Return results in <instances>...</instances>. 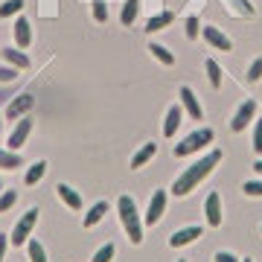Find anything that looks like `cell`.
<instances>
[{"label": "cell", "mask_w": 262, "mask_h": 262, "mask_svg": "<svg viewBox=\"0 0 262 262\" xmlns=\"http://www.w3.org/2000/svg\"><path fill=\"white\" fill-rule=\"evenodd\" d=\"M198 236H204V230H201L198 225L181 227V230H175V233L169 236V245H172V248H184V245H192Z\"/></svg>", "instance_id": "4fadbf2b"}, {"label": "cell", "mask_w": 262, "mask_h": 262, "mask_svg": "<svg viewBox=\"0 0 262 262\" xmlns=\"http://www.w3.org/2000/svg\"><path fill=\"white\" fill-rule=\"evenodd\" d=\"M172 20H175V15H172V12H158V15H151V18L146 20V27H143V29H146V32L151 35V32H160V29H166Z\"/></svg>", "instance_id": "e0dca14e"}, {"label": "cell", "mask_w": 262, "mask_h": 262, "mask_svg": "<svg viewBox=\"0 0 262 262\" xmlns=\"http://www.w3.org/2000/svg\"><path fill=\"white\" fill-rule=\"evenodd\" d=\"M6 248H9V236L0 233V262H3V256H6Z\"/></svg>", "instance_id": "d590c367"}, {"label": "cell", "mask_w": 262, "mask_h": 262, "mask_svg": "<svg viewBox=\"0 0 262 262\" xmlns=\"http://www.w3.org/2000/svg\"><path fill=\"white\" fill-rule=\"evenodd\" d=\"M158 155V143H143L140 149L134 151V158H131V169H140V166H146L151 158Z\"/></svg>", "instance_id": "2e32d148"}, {"label": "cell", "mask_w": 262, "mask_h": 262, "mask_svg": "<svg viewBox=\"0 0 262 262\" xmlns=\"http://www.w3.org/2000/svg\"><path fill=\"white\" fill-rule=\"evenodd\" d=\"M253 151L262 155V120H259V117L253 120Z\"/></svg>", "instance_id": "f546056e"}, {"label": "cell", "mask_w": 262, "mask_h": 262, "mask_svg": "<svg viewBox=\"0 0 262 262\" xmlns=\"http://www.w3.org/2000/svg\"><path fill=\"white\" fill-rule=\"evenodd\" d=\"M0 192H3V181H0Z\"/></svg>", "instance_id": "ab89813d"}, {"label": "cell", "mask_w": 262, "mask_h": 262, "mask_svg": "<svg viewBox=\"0 0 262 262\" xmlns=\"http://www.w3.org/2000/svg\"><path fill=\"white\" fill-rule=\"evenodd\" d=\"M15 204H18V192H15V189H3V192H0V215L9 213Z\"/></svg>", "instance_id": "4316f807"}, {"label": "cell", "mask_w": 262, "mask_h": 262, "mask_svg": "<svg viewBox=\"0 0 262 262\" xmlns=\"http://www.w3.org/2000/svg\"><path fill=\"white\" fill-rule=\"evenodd\" d=\"M137 15H140V0H125L122 3V12H120V24L122 27H134Z\"/></svg>", "instance_id": "ac0fdd59"}, {"label": "cell", "mask_w": 262, "mask_h": 262, "mask_svg": "<svg viewBox=\"0 0 262 262\" xmlns=\"http://www.w3.org/2000/svg\"><path fill=\"white\" fill-rule=\"evenodd\" d=\"M204 70H207V79H210V84H213L215 91H219V88H222V82H225V73H222L219 61L207 58V61H204Z\"/></svg>", "instance_id": "603a6c76"}, {"label": "cell", "mask_w": 262, "mask_h": 262, "mask_svg": "<svg viewBox=\"0 0 262 262\" xmlns=\"http://www.w3.org/2000/svg\"><path fill=\"white\" fill-rule=\"evenodd\" d=\"M256 108H259V105H256V99H245V102L236 108L233 120H230V128H233L236 134H239V131H245V128H248V122L256 120Z\"/></svg>", "instance_id": "277c9868"}, {"label": "cell", "mask_w": 262, "mask_h": 262, "mask_svg": "<svg viewBox=\"0 0 262 262\" xmlns=\"http://www.w3.org/2000/svg\"><path fill=\"white\" fill-rule=\"evenodd\" d=\"M29 134H32V120H29V117H20V120H18V125L12 128L9 143H6V146H9L12 151H20V146L27 143V137H29Z\"/></svg>", "instance_id": "52a82bcc"}, {"label": "cell", "mask_w": 262, "mask_h": 262, "mask_svg": "<svg viewBox=\"0 0 262 262\" xmlns=\"http://www.w3.org/2000/svg\"><path fill=\"white\" fill-rule=\"evenodd\" d=\"M149 53L158 58L163 67H172V64H175V53H172L166 44H149Z\"/></svg>", "instance_id": "44dd1931"}, {"label": "cell", "mask_w": 262, "mask_h": 262, "mask_svg": "<svg viewBox=\"0 0 262 262\" xmlns=\"http://www.w3.org/2000/svg\"><path fill=\"white\" fill-rule=\"evenodd\" d=\"M181 122H184V108L181 105H169L166 120H163V137H175Z\"/></svg>", "instance_id": "5bb4252c"}, {"label": "cell", "mask_w": 262, "mask_h": 262, "mask_svg": "<svg viewBox=\"0 0 262 262\" xmlns=\"http://www.w3.org/2000/svg\"><path fill=\"white\" fill-rule=\"evenodd\" d=\"M178 96H181V108H184L192 120H201V117H204V108H201V102H198V96L192 94V88L184 84V88L178 91Z\"/></svg>", "instance_id": "30bf717a"}, {"label": "cell", "mask_w": 262, "mask_h": 262, "mask_svg": "<svg viewBox=\"0 0 262 262\" xmlns=\"http://www.w3.org/2000/svg\"><path fill=\"white\" fill-rule=\"evenodd\" d=\"M12 35H15V47L18 50H27L32 44V24H29L24 15L15 18V27H12Z\"/></svg>", "instance_id": "9c48e42d"}, {"label": "cell", "mask_w": 262, "mask_h": 262, "mask_svg": "<svg viewBox=\"0 0 262 262\" xmlns=\"http://www.w3.org/2000/svg\"><path fill=\"white\" fill-rule=\"evenodd\" d=\"M117 213H120V222L128 233L131 245H140L143 242V219H140V210L134 204L131 195H120L117 198Z\"/></svg>", "instance_id": "7a4b0ae2"}, {"label": "cell", "mask_w": 262, "mask_h": 262, "mask_svg": "<svg viewBox=\"0 0 262 262\" xmlns=\"http://www.w3.org/2000/svg\"><path fill=\"white\" fill-rule=\"evenodd\" d=\"M242 262H253V259H251V256H245V259H242Z\"/></svg>", "instance_id": "74e56055"}, {"label": "cell", "mask_w": 262, "mask_h": 262, "mask_svg": "<svg viewBox=\"0 0 262 262\" xmlns=\"http://www.w3.org/2000/svg\"><path fill=\"white\" fill-rule=\"evenodd\" d=\"M32 105H35V99H32V94H20L15 96L9 105H6V120H20V117H27V111H32Z\"/></svg>", "instance_id": "ba28073f"}, {"label": "cell", "mask_w": 262, "mask_h": 262, "mask_svg": "<svg viewBox=\"0 0 262 262\" xmlns=\"http://www.w3.org/2000/svg\"><path fill=\"white\" fill-rule=\"evenodd\" d=\"M114 253H117V245H114V242H105L102 248L94 253V259H91V262H111Z\"/></svg>", "instance_id": "f1b7e54d"}, {"label": "cell", "mask_w": 262, "mask_h": 262, "mask_svg": "<svg viewBox=\"0 0 262 262\" xmlns=\"http://www.w3.org/2000/svg\"><path fill=\"white\" fill-rule=\"evenodd\" d=\"M18 166H24V160H20L18 151L0 149V169H18Z\"/></svg>", "instance_id": "484cf974"}, {"label": "cell", "mask_w": 262, "mask_h": 262, "mask_svg": "<svg viewBox=\"0 0 262 262\" xmlns=\"http://www.w3.org/2000/svg\"><path fill=\"white\" fill-rule=\"evenodd\" d=\"M105 213H108V201H96V204L84 213V227H96L105 219Z\"/></svg>", "instance_id": "d6986e66"}, {"label": "cell", "mask_w": 262, "mask_h": 262, "mask_svg": "<svg viewBox=\"0 0 262 262\" xmlns=\"http://www.w3.org/2000/svg\"><path fill=\"white\" fill-rule=\"evenodd\" d=\"M213 128H198L192 131L189 137H184L181 143H175V149H172V155L175 158H189V155H195V151H201L204 146H210L213 143Z\"/></svg>", "instance_id": "3957f363"}, {"label": "cell", "mask_w": 262, "mask_h": 262, "mask_svg": "<svg viewBox=\"0 0 262 262\" xmlns=\"http://www.w3.org/2000/svg\"><path fill=\"white\" fill-rule=\"evenodd\" d=\"M259 233H262V227H259Z\"/></svg>", "instance_id": "b9f144b4"}, {"label": "cell", "mask_w": 262, "mask_h": 262, "mask_svg": "<svg viewBox=\"0 0 262 262\" xmlns=\"http://www.w3.org/2000/svg\"><path fill=\"white\" fill-rule=\"evenodd\" d=\"M259 79H262V56L253 58L251 67H248V82H259Z\"/></svg>", "instance_id": "4dcf8cb0"}, {"label": "cell", "mask_w": 262, "mask_h": 262, "mask_svg": "<svg viewBox=\"0 0 262 262\" xmlns=\"http://www.w3.org/2000/svg\"><path fill=\"white\" fill-rule=\"evenodd\" d=\"M242 192L245 195H251V198H262V181H245Z\"/></svg>", "instance_id": "1f68e13d"}, {"label": "cell", "mask_w": 262, "mask_h": 262, "mask_svg": "<svg viewBox=\"0 0 262 262\" xmlns=\"http://www.w3.org/2000/svg\"><path fill=\"white\" fill-rule=\"evenodd\" d=\"M0 134H3V120H0Z\"/></svg>", "instance_id": "f35d334b"}, {"label": "cell", "mask_w": 262, "mask_h": 262, "mask_svg": "<svg viewBox=\"0 0 262 262\" xmlns=\"http://www.w3.org/2000/svg\"><path fill=\"white\" fill-rule=\"evenodd\" d=\"M204 219L210 227H222V219H225V210H222V195L219 192H210L204 201Z\"/></svg>", "instance_id": "8992f818"}, {"label": "cell", "mask_w": 262, "mask_h": 262, "mask_svg": "<svg viewBox=\"0 0 262 262\" xmlns=\"http://www.w3.org/2000/svg\"><path fill=\"white\" fill-rule=\"evenodd\" d=\"M201 35H204V41L210 44V47H215V50H222V53H230L233 50V44H230V38L222 32L219 27H204L201 29Z\"/></svg>", "instance_id": "7c38bea8"}, {"label": "cell", "mask_w": 262, "mask_h": 262, "mask_svg": "<svg viewBox=\"0 0 262 262\" xmlns=\"http://www.w3.org/2000/svg\"><path fill=\"white\" fill-rule=\"evenodd\" d=\"M27 253H29V262H47V251H44V245L38 242V239H32V236L27 239Z\"/></svg>", "instance_id": "cb8c5ba5"}, {"label": "cell", "mask_w": 262, "mask_h": 262, "mask_svg": "<svg viewBox=\"0 0 262 262\" xmlns=\"http://www.w3.org/2000/svg\"><path fill=\"white\" fill-rule=\"evenodd\" d=\"M44 175H47V160H35V163L27 169V178H24V181H27V187H35Z\"/></svg>", "instance_id": "7402d4cb"}, {"label": "cell", "mask_w": 262, "mask_h": 262, "mask_svg": "<svg viewBox=\"0 0 262 262\" xmlns=\"http://www.w3.org/2000/svg\"><path fill=\"white\" fill-rule=\"evenodd\" d=\"M219 163H222V151H219V149L207 151L204 158L195 160L192 166H187V169L178 175V178H175V184H172V195H175V198L189 195V192H192V189H195L198 184H201V181H204L207 175H210V172L219 166Z\"/></svg>", "instance_id": "6da1fadb"}, {"label": "cell", "mask_w": 262, "mask_h": 262, "mask_svg": "<svg viewBox=\"0 0 262 262\" xmlns=\"http://www.w3.org/2000/svg\"><path fill=\"white\" fill-rule=\"evenodd\" d=\"M253 172H256V175H262V160H256V163H253Z\"/></svg>", "instance_id": "8d00e7d4"}, {"label": "cell", "mask_w": 262, "mask_h": 262, "mask_svg": "<svg viewBox=\"0 0 262 262\" xmlns=\"http://www.w3.org/2000/svg\"><path fill=\"white\" fill-rule=\"evenodd\" d=\"M91 9H94L96 24H105L108 20V0H91Z\"/></svg>", "instance_id": "83f0119b"}, {"label": "cell", "mask_w": 262, "mask_h": 262, "mask_svg": "<svg viewBox=\"0 0 262 262\" xmlns=\"http://www.w3.org/2000/svg\"><path fill=\"white\" fill-rule=\"evenodd\" d=\"M178 262H187V259H178Z\"/></svg>", "instance_id": "60d3db41"}, {"label": "cell", "mask_w": 262, "mask_h": 262, "mask_svg": "<svg viewBox=\"0 0 262 262\" xmlns=\"http://www.w3.org/2000/svg\"><path fill=\"white\" fill-rule=\"evenodd\" d=\"M213 262H242V259H239V256H233L230 251H215Z\"/></svg>", "instance_id": "e575fe53"}, {"label": "cell", "mask_w": 262, "mask_h": 262, "mask_svg": "<svg viewBox=\"0 0 262 262\" xmlns=\"http://www.w3.org/2000/svg\"><path fill=\"white\" fill-rule=\"evenodd\" d=\"M20 9H24V0H3V3H0V20L18 18Z\"/></svg>", "instance_id": "d4e9b609"}, {"label": "cell", "mask_w": 262, "mask_h": 262, "mask_svg": "<svg viewBox=\"0 0 262 262\" xmlns=\"http://www.w3.org/2000/svg\"><path fill=\"white\" fill-rule=\"evenodd\" d=\"M163 210H166V192L155 189V195L149 201V210H146V225H158L160 219H163Z\"/></svg>", "instance_id": "8fae6325"}, {"label": "cell", "mask_w": 262, "mask_h": 262, "mask_svg": "<svg viewBox=\"0 0 262 262\" xmlns=\"http://www.w3.org/2000/svg\"><path fill=\"white\" fill-rule=\"evenodd\" d=\"M198 35H201V20L192 15V18H187V38H192V41H195Z\"/></svg>", "instance_id": "d6a6232c"}, {"label": "cell", "mask_w": 262, "mask_h": 262, "mask_svg": "<svg viewBox=\"0 0 262 262\" xmlns=\"http://www.w3.org/2000/svg\"><path fill=\"white\" fill-rule=\"evenodd\" d=\"M56 195H58V201H61V204H67L70 210H76V213L82 210V195H79V192H76L70 184H58V187H56Z\"/></svg>", "instance_id": "9a60e30c"}, {"label": "cell", "mask_w": 262, "mask_h": 262, "mask_svg": "<svg viewBox=\"0 0 262 262\" xmlns=\"http://www.w3.org/2000/svg\"><path fill=\"white\" fill-rule=\"evenodd\" d=\"M35 222H38V210H29L24 219H20L18 225H15V230H12V236H9V242L18 248V245H27V239H29V233H32V227H35Z\"/></svg>", "instance_id": "5b68a950"}, {"label": "cell", "mask_w": 262, "mask_h": 262, "mask_svg": "<svg viewBox=\"0 0 262 262\" xmlns=\"http://www.w3.org/2000/svg\"><path fill=\"white\" fill-rule=\"evenodd\" d=\"M18 79V67H0V84H6V82H15Z\"/></svg>", "instance_id": "836d02e7"}, {"label": "cell", "mask_w": 262, "mask_h": 262, "mask_svg": "<svg viewBox=\"0 0 262 262\" xmlns=\"http://www.w3.org/2000/svg\"><path fill=\"white\" fill-rule=\"evenodd\" d=\"M3 58H6L12 67H18V70H27V67H29V56L24 53V50L6 47V50H3Z\"/></svg>", "instance_id": "ffe728a7"}]
</instances>
